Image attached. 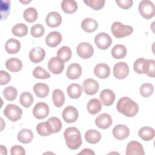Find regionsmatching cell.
<instances>
[{"label": "cell", "mask_w": 155, "mask_h": 155, "mask_svg": "<svg viewBox=\"0 0 155 155\" xmlns=\"http://www.w3.org/2000/svg\"><path fill=\"white\" fill-rule=\"evenodd\" d=\"M45 56V51L44 48L36 47L31 48L29 53V58L33 63H39L44 60Z\"/></svg>", "instance_id": "16"}, {"label": "cell", "mask_w": 155, "mask_h": 155, "mask_svg": "<svg viewBox=\"0 0 155 155\" xmlns=\"http://www.w3.org/2000/svg\"><path fill=\"white\" fill-rule=\"evenodd\" d=\"M84 2L95 10H99L104 7L105 1L104 0H87Z\"/></svg>", "instance_id": "46"}, {"label": "cell", "mask_w": 155, "mask_h": 155, "mask_svg": "<svg viewBox=\"0 0 155 155\" xmlns=\"http://www.w3.org/2000/svg\"><path fill=\"white\" fill-rule=\"evenodd\" d=\"M113 136L117 140H124L127 138L130 134V130L125 125L119 124L113 129Z\"/></svg>", "instance_id": "14"}, {"label": "cell", "mask_w": 155, "mask_h": 155, "mask_svg": "<svg viewBox=\"0 0 155 155\" xmlns=\"http://www.w3.org/2000/svg\"><path fill=\"white\" fill-rule=\"evenodd\" d=\"M19 102L21 104L25 107L28 108L31 105L33 102V97L32 94L27 91L23 92L19 97Z\"/></svg>", "instance_id": "39"}, {"label": "cell", "mask_w": 155, "mask_h": 155, "mask_svg": "<svg viewBox=\"0 0 155 155\" xmlns=\"http://www.w3.org/2000/svg\"><path fill=\"white\" fill-rule=\"evenodd\" d=\"M138 9L140 15L145 19H151L154 16V5L153 2L150 1H141L139 4Z\"/></svg>", "instance_id": "4"}, {"label": "cell", "mask_w": 155, "mask_h": 155, "mask_svg": "<svg viewBox=\"0 0 155 155\" xmlns=\"http://www.w3.org/2000/svg\"><path fill=\"white\" fill-rule=\"evenodd\" d=\"M23 17L27 22H33L38 18L37 10L33 7L27 8L24 12Z\"/></svg>", "instance_id": "37"}, {"label": "cell", "mask_w": 155, "mask_h": 155, "mask_svg": "<svg viewBox=\"0 0 155 155\" xmlns=\"http://www.w3.org/2000/svg\"><path fill=\"white\" fill-rule=\"evenodd\" d=\"M45 32L44 27L40 24H36L33 25L30 30V33L32 36L35 38L41 37Z\"/></svg>", "instance_id": "45"}, {"label": "cell", "mask_w": 155, "mask_h": 155, "mask_svg": "<svg viewBox=\"0 0 155 155\" xmlns=\"http://www.w3.org/2000/svg\"><path fill=\"white\" fill-rule=\"evenodd\" d=\"M52 100L56 107H62L65 102V96L63 91L59 89H55L52 93Z\"/></svg>", "instance_id": "34"}, {"label": "cell", "mask_w": 155, "mask_h": 155, "mask_svg": "<svg viewBox=\"0 0 155 155\" xmlns=\"http://www.w3.org/2000/svg\"><path fill=\"white\" fill-rule=\"evenodd\" d=\"M82 74V68L78 63L71 64L67 68L66 75L70 79L74 80L78 79Z\"/></svg>", "instance_id": "17"}, {"label": "cell", "mask_w": 155, "mask_h": 155, "mask_svg": "<svg viewBox=\"0 0 155 155\" xmlns=\"http://www.w3.org/2000/svg\"><path fill=\"white\" fill-rule=\"evenodd\" d=\"M94 73L100 79H106L110 73V67L106 64H98L94 68Z\"/></svg>", "instance_id": "22"}, {"label": "cell", "mask_w": 155, "mask_h": 155, "mask_svg": "<svg viewBox=\"0 0 155 155\" xmlns=\"http://www.w3.org/2000/svg\"><path fill=\"white\" fill-rule=\"evenodd\" d=\"M79 113L77 109L73 106L66 107L62 113V116L67 123L74 122L78 118Z\"/></svg>", "instance_id": "11"}, {"label": "cell", "mask_w": 155, "mask_h": 155, "mask_svg": "<svg viewBox=\"0 0 155 155\" xmlns=\"http://www.w3.org/2000/svg\"><path fill=\"white\" fill-rule=\"evenodd\" d=\"M149 65V60L143 58H138L134 62L133 68L138 74H147Z\"/></svg>", "instance_id": "19"}, {"label": "cell", "mask_w": 155, "mask_h": 155, "mask_svg": "<svg viewBox=\"0 0 155 155\" xmlns=\"http://www.w3.org/2000/svg\"><path fill=\"white\" fill-rule=\"evenodd\" d=\"M81 28L88 33H91L95 31L98 27L97 22L90 18H85L81 22Z\"/></svg>", "instance_id": "24"}, {"label": "cell", "mask_w": 155, "mask_h": 155, "mask_svg": "<svg viewBox=\"0 0 155 155\" xmlns=\"http://www.w3.org/2000/svg\"><path fill=\"white\" fill-rule=\"evenodd\" d=\"M94 53L93 46L88 42H81L77 47V53L82 59L91 58Z\"/></svg>", "instance_id": "9"}, {"label": "cell", "mask_w": 155, "mask_h": 155, "mask_svg": "<svg viewBox=\"0 0 155 155\" xmlns=\"http://www.w3.org/2000/svg\"><path fill=\"white\" fill-rule=\"evenodd\" d=\"M10 1L1 0V20L5 19L10 12Z\"/></svg>", "instance_id": "43"}, {"label": "cell", "mask_w": 155, "mask_h": 155, "mask_svg": "<svg viewBox=\"0 0 155 155\" xmlns=\"http://www.w3.org/2000/svg\"><path fill=\"white\" fill-rule=\"evenodd\" d=\"M117 110L127 117H133L139 111L137 104L128 97H122L117 102Z\"/></svg>", "instance_id": "1"}, {"label": "cell", "mask_w": 155, "mask_h": 155, "mask_svg": "<svg viewBox=\"0 0 155 155\" xmlns=\"http://www.w3.org/2000/svg\"><path fill=\"white\" fill-rule=\"evenodd\" d=\"M102 104L100 101L96 98L91 99L87 104V110L91 114H96L101 111Z\"/></svg>", "instance_id": "31"}, {"label": "cell", "mask_w": 155, "mask_h": 155, "mask_svg": "<svg viewBox=\"0 0 155 155\" xmlns=\"http://www.w3.org/2000/svg\"><path fill=\"white\" fill-rule=\"evenodd\" d=\"M62 35L58 31H51L48 34L45 38L47 45L50 47L58 46L62 41Z\"/></svg>", "instance_id": "21"}, {"label": "cell", "mask_w": 155, "mask_h": 155, "mask_svg": "<svg viewBox=\"0 0 155 155\" xmlns=\"http://www.w3.org/2000/svg\"><path fill=\"white\" fill-rule=\"evenodd\" d=\"M117 5L123 9H128L130 8L133 4L132 0H117L116 1Z\"/></svg>", "instance_id": "49"}, {"label": "cell", "mask_w": 155, "mask_h": 155, "mask_svg": "<svg viewBox=\"0 0 155 155\" xmlns=\"http://www.w3.org/2000/svg\"><path fill=\"white\" fill-rule=\"evenodd\" d=\"M4 115L12 122H16L21 118L22 109L18 105L13 104H8L4 110Z\"/></svg>", "instance_id": "5"}, {"label": "cell", "mask_w": 155, "mask_h": 155, "mask_svg": "<svg viewBox=\"0 0 155 155\" xmlns=\"http://www.w3.org/2000/svg\"><path fill=\"white\" fill-rule=\"evenodd\" d=\"M64 62L59 57H53L48 62V69L53 74H61L64 68Z\"/></svg>", "instance_id": "6"}, {"label": "cell", "mask_w": 155, "mask_h": 155, "mask_svg": "<svg viewBox=\"0 0 155 155\" xmlns=\"http://www.w3.org/2000/svg\"><path fill=\"white\" fill-rule=\"evenodd\" d=\"M5 67L12 72H17L21 70L22 67V61L16 58H11L5 62Z\"/></svg>", "instance_id": "25"}, {"label": "cell", "mask_w": 155, "mask_h": 155, "mask_svg": "<svg viewBox=\"0 0 155 155\" xmlns=\"http://www.w3.org/2000/svg\"><path fill=\"white\" fill-rule=\"evenodd\" d=\"M47 121L50 124L53 133H58L61 130L62 128V122L59 118L56 117H50Z\"/></svg>", "instance_id": "44"}, {"label": "cell", "mask_w": 155, "mask_h": 155, "mask_svg": "<svg viewBox=\"0 0 155 155\" xmlns=\"http://www.w3.org/2000/svg\"><path fill=\"white\" fill-rule=\"evenodd\" d=\"M129 73V67L127 63L124 62H119L116 63L113 67V74L118 79L125 78Z\"/></svg>", "instance_id": "8"}, {"label": "cell", "mask_w": 155, "mask_h": 155, "mask_svg": "<svg viewBox=\"0 0 155 155\" xmlns=\"http://www.w3.org/2000/svg\"><path fill=\"white\" fill-rule=\"evenodd\" d=\"M19 2H21V3H22V4H27V3L30 2L31 1H28H28H21V0H20Z\"/></svg>", "instance_id": "53"}, {"label": "cell", "mask_w": 155, "mask_h": 155, "mask_svg": "<svg viewBox=\"0 0 155 155\" xmlns=\"http://www.w3.org/2000/svg\"><path fill=\"white\" fill-rule=\"evenodd\" d=\"M49 111V107L45 102L37 103L33 109V114L34 116L39 119L45 118L48 115Z\"/></svg>", "instance_id": "10"}, {"label": "cell", "mask_w": 155, "mask_h": 155, "mask_svg": "<svg viewBox=\"0 0 155 155\" xmlns=\"http://www.w3.org/2000/svg\"><path fill=\"white\" fill-rule=\"evenodd\" d=\"M61 8L65 13L71 14L77 10L78 4L74 0H64L61 2Z\"/></svg>", "instance_id": "30"}, {"label": "cell", "mask_w": 155, "mask_h": 155, "mask_svg": "<svg viewBox=\"0 0 155 155\" xmlns=\"http://www.w3.org/2000/svg\"><path fill=\"white\" fill-rule=\"evenodd\" d=\"M94 42L99 49L106 50L110 47L112 43V39L108 34L102 32L95 36Z\"/></svg>", "instance_id": "7"}, {"label": "cell", "mask_w": 155, "mask_h": 155, "mask_svg": "<svg viewBox=\"0 0 155 155\" xmlns=\"http://www.w3.org/2000/svg\"><path fill=\"white\" fill-rule=\"evenodd\" d=\"M37 133L41 136H47L53 133L52 128L48 122H41L36 126Z\"/></svg>", "instance_id": "33"}, {"label": "cell", "mask_w": 155, "mask_h": 155, "mask_svg": "<svg viewBox=\"0 0 155 155\" xmlns=\"http://www.w3.org/2000/svg\"><path fill=\"white\" fill-rule=\"evenodd\" d=\"M12 32L15 36L18 37H23L27 34L28 27L23 23H18L13 27Z\"/></svg>", "instance_id": "36"}, {"label": "cell", "mask_w": 155, "mask_h": 155, "mask_svg": "<svg viewBox=\"0 0 155 155\" xmlns=\"http://www.w3.org/2000/svg\"><path fill=\"white\" fill-rule=\"evenodd\" d=\"M111 30L114 37L121 38L131 35L133 31V28L130 25H124L120 22H114L111 25Z\"/></svg>", "instance_id": "3"}, {"label": "cell", "mask_w": 155, "mask_h": 155, "mask_svg": "<svg viewBox=\"0 0 155 155\" xmlns=\"http://www.w3.org/2000/svg\"><path fill=\"white\" fill-rule=\"evenodd\" d=\"M139 137L145 141H150L154 137V130L149 127H142L139 132Z\"/></svg>", "instance_id": "29"}, {"label": "cell", "mask_w": 155, "mask_h": 155, "mask_svg": "<svg viewBox=\"0 0 155 155\" xmlns=\"http://www.w3.org/2000/svg\"><path fill=\"white\" fill-rule=\"evenodd\" d=\"M82 91V88L79 84H71L67 88L68 96L71 99L79 98Z\"/></svg>", "instance_id": "28"}, {"label": "cell", "mask_w": 155, "mask_h": 155, "mask_svg": "<svg viewBox=\"0 0 155 155\" xmlns=\"http://www.w3.org/2000/svg\"><path fill=\"white\" fill-rule=\"evenodd\" d=\"M79 154H85V155H94L95 154V153H94V152L93 151V150H91V149H90V148H84L82 151H81L79 153Z\"/></svg>", "instance_id": "51"}, {"label": "cell", "mask_w": 155, "mask_h": 155, "mask_svg": "<svg viewBox=\"0 0 155 155\" xmlns=\"http://www.w3.org/2000/svg\"><path fill=\"white\" fill-rule=\"evenodd\" d=\"M125 154L127 155H144L145 152L140 142L132 140L127 144Z\"/></svg>", "instance_id": "12"}, {"label": "cell", "mask_w": 155, "mask_h": 155, "mask_svg": "<svg viewBox=\"0 0 155 155\" xmlns=\"http://www.w3.org/2000/svg\"><path fill=\"white\" fill-rule=\"evenodd\" d=\"M127 48L125 45L117 44L114 45L111 50L112 56L117 59L124 58L127 54Z\"/></svg>", "instance_id": "35"}, {"label": "cell", "mask_w": 155, "mask_h": 155, "mask_svg": "<svg viewBox=\"0 0 155 155\" xmlns=\"http://www.w3.org/2000/svg\"><path fill=\"white\" fill-rule=\"evenodd\" d=\"M0 75H1V81L0 84L1 85H5L8 84L11 80V76L9 73L4 70L0 71Z\"/></svg>", "instance_id": "48"}, {"label": "cell", "mask_w": 155, "mask_h": 155, "mask_svg": "<svg viewBox=\"0 0 155 155\" xmlns=\"http://www.w3.org/2000/svg\"><path fill=\"white\" fill-rule=\"evenodd\" d=\"M5 48L8 53L16 54L20 50L21 43L16 39L10 38L6 41Z\"/></svg>", "instance_id": "23"}, {"label": "cell", "mask_w": 155, "mask_h": 155, "mask_svg": "<svg viewBox=\"0 0 155 155\" xmlns=\"http://www.w3.org/2000/svg\"><path fill=\"white\" fill-rule=\"evenodd\" d=\"M154 91V87L151 84L144 83L140 88V94L143 97H150Z\"/></svg>", "instance_id": "42"}, {"label": "cell", "mask_w": 155, "mask_h": 155, "mask_svg": "<svg viewBox=\"0 0 155 155\" xmlns=\"http://www.w3.org/2000/svg\"><path fill=\"white\" fill-rule=\"evenodd\" d=\"M64 137L67 147L71 150H77L82 145L81 132L76 127L67 128L64 131Z\"/></svg>", "instance_id": "2"}, {"label": "cell", "mask_w": 155, "mask_h": 155, "mask_svg": "<svg viewBox=\"0 0 155 155\" xmlns=\"http://www.w3.org/2000/svg\"><path fill=\"white\" fill-rule=\"evenodd\" d=\"M85 139L90 143H97L101 139V134L96 130H89L85 134Z\"/></svg>", "instance_id": "32"}, {"label": "cell", "mask_w": 155, "mask_h": 155, "mask_svg": "<svg viewBox=\"0 0 155 155\" xmlns=\"http://www.w3.org/2000/svg\"><path fill=\"white\" fill-rule=\"evenodd\" d=\"M83 88L87 94L94 95L99 90V83L93 79H87L83 82Z\"/></svg>", "instance_id": "13"}, {"label": "cell", "mask_w": 155, "mask_h": 155, "mask_svg": "<svg viewBox=\"0 0 155 155\" xmlns=\"http://www.w3.org/2000/svg\"><path fill=\"white\" fill-rule=\"evenodd\" d=\"M0 154H3V155H6L7 154V148L4 147L3 145H1L0 147Z\"/></svg>", "instance_id": "52"}, {"label": "cell", "mask_w": 155, "mask_h": 155, "mask_svg": "<svg viewBox=\"0 0 155 155\" xmlns=\"http://www.w3.org/2000/svg\"><path fill=\"white\" fill-rule=\"evenodd\" d=\"M99 99L102 104L105 106H110L114 102L115 94L110 89H104L100 93Z\"/></svg>", "instance_id": "18"}, {"label": "cell", "mask_w": 155, "mask_h": 155, "mask_svg": "<svg viewBox=\"0 0 155 155\" xmlns=\"http://www.w3.org/2000/svg\"><path fill=\"white\" fill-rule=\"evenodd\" d=\"M155 61L153 59H149V65L148 72L147 74L151 78L154 77V68H155Z\"/></svg>", "instance_id": "50"}, {"label": "cell", "mask_w": 155, "mask_h": 155, "mask_svg": "<svg viewBox=\"0 0 155 155\" xmlns=\"http://www.w3.org/2000/svg\"><path fill=\"white\" fill-rule=\"evenodd\" d=\"M32 74L34 78L40 79H46L50 78V73L40 66H37L34 68Z\"/></svg>", "instance_id": "41"}, {"label": "cell", "mask_w": 155, "mask_h": 155, "mask_svg": "<svg viewBox=\"0 0 155 155\" xmlns=\"http://www.w3.org/2000/svg\"><path fill=\"white\" fill-rule=\"evenodd\" d=\"M3 95L5 99L9 101L15 100L18 95V91L16 88L13 86H8L3 90Z\"/></svg>", "instance_id": "40"}, {"label": "cell", "mask_w": 155, "mask_h": 155, "mask_svg": "<svg viewBox=\"0 0 155 155\" xmlns=\"http://www.w3.org/2000/svg\"><path fill=\"white\" fill-rule=\"evenodd\" d=\"M57 56L61 58L64 62L68 61L72 56V52L70 47L63 46L61 47L57 51Z\"/></svg>", "instance_id": "38"}, {"label": "cell", "mask_w": 155, "mask_h": 155, "mask_svg": "<svg viewBox=\"0 0 155 155\" xmlns=\"http://www.w3.org/2000/svg\"><path fill=\"white\" fill-rule=\"evenodd\" d=\"M95 124L101 129L108 128L112 124L111 117L107 113H102L96 118Z\"/></svg>", "instance_id": "15"}, {"label": "cell", "mask_w": 155, "mask_h": 155, "mask_svg": "<svg viewBox=\"0 0 155 155\" xmlns=\"http://www.w3.org/2000/svg\"><path fill=\"white\" fill-rule=\"evenodd\" d=\"M45 22L47 25L50 27H57L62 22V17L58 12H51L47 15Z\"/></svg>", "instance_id": "20"}, {"label": "cell", "mask_w": 155, "mask_h": 155, "mask_svg": "<svg viewBox=\"0 0 155 155\" xmlns=\"http://www.w3.org/2000/svg\"><path fill=\"white\" fill-rule=\"evenodd\" d=\"M50 88L46 84L36 83L33 86V91L36 95L40 98L45 97L49 93Z\"/></svg>", "instance_id": "27"}, {"label": "cell", "mask_w": 155, "mask_h": 155, "mask_svg": "<svg viewBox=\"0 0 155 155\" xmlns=\"http://www.w3.org/2000/svg\"><path fill=\"white\" fill-rule=\"evenodd\" d=\"M17 138L22 143H28L33 140V134L31 130L24 128L18 132Z\"/></svg>", "instance_id": "26"}, {"label": "cell", "mask_w": 155, "mask_h": 155, "mask_svg": "<svg viewBox=\"0 0 155 155\" xmlns=\"http://www.w3.org/2000/svg\"><path fill=\"white\" fill-rule=\"evenodd\" d=\"M10 154L12 155H24L25 154V151L22 147L16 145L11 148Z\"/></svg>", "instance_id": "47"}]
</instances>
